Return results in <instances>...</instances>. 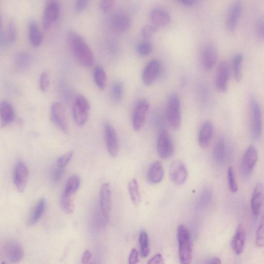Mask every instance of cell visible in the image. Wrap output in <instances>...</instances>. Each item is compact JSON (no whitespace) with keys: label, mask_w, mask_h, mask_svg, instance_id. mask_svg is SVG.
<instances>
[{"label":"cell","mask_w":264,"mask_h":264,"mask_svg":"<svg viewBox=\"0 0 264 264\" xmlns=\"http://www.w3.org/2000/svg\"><path fill=\"white\" fill-rule=\"evenodd\" d=\"M213 196V192L210 187H207L204 188L198 197L197 201L198 207L204 208L206 207L211 202Z\"/></svg>","instance_id":"36"},{"label":"cell","mask_w":264,"mask_h":264,"mask_svg":"<svg viewBox=\"0 0 264 264\" xmlns=\"http://www.w3.org/2000/svg\"><path fill=\"white\" fill-rule=\"evenodd\" d=\"M50 77L47 72H43L41 74L39 79V86L41 91L46 93L49 87Z\"/></svg>","instance_id":"44"},{"label":"cell","mask_w":264,"mask_h":264,"mask_svg":"<svg viewBox=\"0 0 264 264\" xmlns=\"http://www.w3.org/2000/svg\"><path fill=\"white\" fill-rule=\"evenodd\" d=\"M104 132L107 150L112 156L116 157L119 150L117 133L113 126L109 122L104 125Z\"/></svg>","instance_id":"17"},{"label":"cell","mask_w":264,"mask_h":264,"mask_svg":"<svg viewBox=\"0 0 264 264\" xmlns=\"http://www.w3.org/2000/svg\"><path fill=\"white\" fill-rule=\"evenodd\" d=\"M148 264H165L162 255L161 253L155 254L149 259Z\"/></svg>","instance_id":"51"},{"label":"cell","mask_w":264,"mask_h":264,"mask_svg":"<svg viewBox=\"0 0 264 264\" xmlns=\"http://www.w3.org/2000/svg\"><path fill=\"white\" fill-rule=\"evenodd\" d=\"M139 243L142 256L146 258L150 252L149 238L147 233L145 231H142L139 236Z\"/></svg>","instance_id":"38"},{"label":"cell","mask_w":264,"mask_h":264,"mask_svg":"<svg viewBox=\"0 0 264 264\" xmlns=\"http://www.w3.org/2000/svg\"><path fill=\"white\" fill-rule=\"evenodd\" d=\"M214 126L213 124L208 121H205L201 126L198 134V143L199 146L205 148L207 147L213 137Z\"/></svg>","instance_id":"22"},{"label":"cell","mask_w":264,"mask_h":264,"mask_svg":"<svg viewBox=\"0 0 264 264\" xmlns=\"http://www.w3.org/2000/svg\"><path fill=\"white\" fill-rule=\"evenodd\" d=\"M17 39V31L15 24L11 21L7 27V30L1 33L0 45L2 47H6L10 45L14 44Z\"/></svg>","instance_id":"28"},{"label":"cell","mask_w":264,"mask_h":264,"mask_svg":"<svg viewBox=\"0 0 264 264\" xmlns=\"http://www.w3.org/2000/svg\"><path fill=\"white\" fill-rule=\"evenodd\" d=\"M5 252L8 259L14 263L20 261L24 256V251L22 245L14 241L10 242L6 245Z\"/></svg>","instance_id":"26"},{"label":"cell","mask_w":264,"mask_h":264,"mask_svg":"<svg viewBox=\"0 0 264 264\" xmlns=\"http://www.w3.org/2000/svg\"><path fill=\"white\" fill-rule=\"evenodd\" d=\"M124 86L120 81H115L111 87V95L112 99L116 103H120L124 97Z\"/></svg>","instance_id":"37"},{"label":"cell","mask_w":264,"mask_h":264,"mask_svg":"<svg viewBox=\"0 0 264 264\" xmlns=\"http://www.w3.org/2000/svg\"><path fill=\"white\" fill-rule=\"evenodd\" d=\"M2 264H8V263L4 261V262H2Z\"/></svg>","instance_id":"55"},{"label":"cell","mask_w":264,"mask_h":264,"mask_svg":"<svg viewBox=\"0 0 264 264\" xmlns=\"http://www.w3.org/2000/svg\"><path fill=\"white\" fill-rule=\"evenodd\" d=\"M60 206L62 210L65 213H73L75 208L74 197H70L62 195L60 199Z\"/></svg>","instance_id":"39"},{"label":"cell","mask_w":264,"mask_h":264,"mask_svg":"<svg viewBox=\"0 0 264 264\" xmlns=\"http://www.w3.org/2000/svg\"><path fill=\"white\" fill-rule=\"evenodd\" d=\"M60 6L58 2L49 1L46 4L43 15V26L45 31L49 30L59 19Z\"/></svg>","instance_id":"7"},{"label":"cell","mask_w":264,"mask_h":264,"mask_svg":"<svg viewBox=\"0 0 264 264\" xmlns=\"http://www.w3.org/2000/svg\"><path fill=\"white\" fill-rule=\"evenodd\" d=\"M160 63L156 60L150 61L145 66L142 73V80L146 86L152 85L159 77L160 72Z\"/></svg>","instance_id":"18"},{"label":"cell","mask_w":264,"mask_h":264,"mask_svg":"<svg viewBox=\"0 0 264 264\" xmlns=\"http://www.w3.org/2000/svg\"><path fill=\"white\" fill-rule=\"evenodd\" d=\"M150 109L149 101L144 98L138 99L135 104L132 116L133 129L139 131L144 126Z\"/></svg>","instance_id":"6"},{"label":"cell","mask_w":264,"mask_h":264,"mask_svg":"<svg viewBox=\"0 0 264 264\" xmlns=\"http://www.w3.org/2000/svg\"><path fill=\"white\" fill-rule=\"evenodd\" d=\"M67 41L71 53L79 64L85 67H90L93 65V53L80 34L73 31H69L67 33Z\"/></svg>","instance_id":"1"},{"label":"cell","mask_w":264,"mask_h":264,"mask_svg":"<svg viewBox=\"0 0 264 264\" xmlns=\"http://www.w3.org/2000/svg\"><path fill=\"white\" fill-rule=\"evenodd\" d=\"M258 153L254 146H250L246 150L241 164V171L244 178H249L258 161Z\"/></svg>","instance_id":"8"},{"label":"cell","mask_w":264,"mask_h":264,"mask_svg":"<svg viewBox=\"0 0 264 264\" xmlns=\"http://www.w3.org/2000/svg\"><path fill=\"white\" fill-rule=\"evenodd\" d=\"M89 1L86 0H80L77 1L75 4V10L77 12H81L85 10L89 5Z\"/></svg>","instance_id":"49"},{"label":"cell","mask_w":264,"mask_h":264,"mask_svg":"<svg viewBox=\"0 0 264 264\" xmlns=\"http://www.w3.org/2000/svg\"><path fill=\"white\" fill-rule=\"evenodd\" d=\"M74 156V152L69 151L61 156L57 160V166L65 168L69 164Z\"/></svg>","instance_id":"45"},{"label":"cell","mask_w":264,"mask_h":264,"mask_svg":"<svg viewBox=\"0 0 264 264\" xmlns=\"http://www.w3.org/2000/svg\"><path fill=\"white\" fill-rule=\"evenodd\" d=\"M32 61V58L30 54L27 52H21L16 57L15 65L17 69L25 71L29 68Z\"/></svg>","instance_id":"34"},{"label":"cell","mask_w":264,"mask_h":264,"mask_svg":"<svg viewBox=\"0 0 264 264\" xmlns=\"http://www.w3.org/2000/svg\"><path fill=\"white\" fill-rule=\"evenodd\" d=\"M256 31L258 36L264 41V19H260L257 22Z\"/></svg>","instance_id":"48"},{"label":"cell","mask_w":264,"mask_h":264,"mask_svg":"<svg viewBox=\"0 0 264 264\" xmlns=\"http://www.w3.org/2000/svg\"><path fill=\"white\" fill-rule=\"evenodd\" d=\"M164 175V171L162 164L159 161H156L150 166L148 170L147 180L151 184H158L163 180Z\"/></svg>","instance_id":"29"},{"label":"cell","mask_w":264,"mask_h":264,"mask_svg":"<svg viewBox=\"0 0 264 264\" xmlns=\"http://www.w3.org/2000/svg\"><path fill=\"white\" fill-rule=\"evenodd\" d=\"M115 2L113 0H103L100 2V9L104 13L109 12L114 6Z\"/></svg>","instance_id":"47"},{"label":"cell","mask_w":264,"mask_h":264,"mask_svg":"<svg viewBox=\"0 0 264 264\" xmlns=\"http://www.w3.org/2000/svg\"><path fill=\"white\" fill-rule=\"evenodd\" d=\"M165 117L169 125L174 129H178L181 124V104L179 96L172 94L167 101Z\"/></svg>","instance_id":"3"},{"label":"cell","mask_w":264,"mask_h":264,"mask_svg":"<svg viewBox=\"0 0 264 264\" xmlns=\"http://www.w3.org/2000/svg\"><path fill=\"white\" fill-rule=\"evenodd\" d=\"M228 149L224 137L219 138L216 142L213 150V158L214 163L219 166L224 164L227 159Z\"/></svg>","instance_id":"20"},{"label":"cell","mask_w":264,"mask_h":264,"mask_svg":"<svg viewBox=\"0 0 264 264\" xmlns=\"http://www.w3.org/2000/svg\"><path fill=\"white\" fill-rule=\"evenodd\" d=\"M169 174L172 182L177 185L183 184L187 180L188 171L185 164L181 160H175L171 164Z\"/></svg>","instance_id":"15"},{"label":"cell","mask_w":264,"mask_h":264,"mask_svg":"<svg viewBox=\"0 0 264 264\" xmlns=\"http://www.w3.org/2000/svg\"><path fill=\"white\" fill-rule=\"evenodd\" d=\"M157 150L159 156L162 159L171 157L174 152V147L172 139L168 132L165 130L162 131L157 142Z\"/></svg>","instance_id":"13"},{"label":"cell","mask_w":264,"mask_h":264,"mask_svg":"<svg viewBox=\"0 0 264 264\" xmlns=\"http://www.w3.org/2000/svg\"><path fill=\"white\" fill-rule=\"evenodd\" d=\"M131 24L130 16L121 11L114 13L109 19L110 27L114 31L118 33L127 32L131 28Z\"/></svg>","instance_id":"11"},{"label":"cell","mask_w":264,"mask_h":264,"mask_svg":"<svg viewBox=\"0 0 264 264\" xmlns=\"http://www.w3.org/2000/svg\"><path fill=\"white\" fill-rule=\"evenodd\" d=\"M218 56L217 48L214 44L208 43L204 46L200 55L201 63L204 69L211 70L217 63Z\"/></svg>","instance_id":"12"},{"label":"cell","mask_w":264,"mask_h":264,"mask_svg":"<svg viewBox=\"0 0 264 264\" xmlns=\"http://www.w3.org/2000/svg\"><path fill=\"white\" fill-rule=\"evenodd\" d=\"M28 179L29 170L27 165L23 161H19L14 172V182L19 192L22 193L25 191Z\"/></svg>","instance_id":"14"},{"label":"cell","mask_w":264,"mask_h":264,"mask_svg":"<svg viewBox=\"0 0 264 264\" xmlns=\"http://www.w3.org/2000/svg\"><path fill=\"white\" fill-rule=\"evenodd\" d=\"M242 11V6L240 2H235L230 6L226 20V26L230 32L236 29L238 24Z\"/></svg>","instance_id":"19"},{"label":"cell","mask_w":264,"mask_h":264,"mask_svg":"<svg viewBox=\"0 0 264 264\" xmlns=\"http://www.w3.org/2000/svg\"><path fill=\"white\" fill-rule=\"evenodd\" d=\"M29 42L34 47L40 46L43 40V36L40 27L35 21H30L28 25Z\"/></svg>","instance_id":"27"},{"label":"cell","mask_w":264,"mask_h":264,"mask_svg":"<svg viewBox=\"0 0 264 264\" xmlns=\"http://www.w3.org/2000/svg\"><path fill=\"white\" fill-rule=\"evenodd\" d=\"M243 60V55L240 53L235 55L232 60L233 75L235 80L238 82H240L242 79V64Z\"/></svg>","instance_id":"32"},{"label":"cell","mask_w":264,"mask_h":264,"mask_svg":"<svg viewBox=\"0 0 264 264\" xmlns=\"http://www.w3.org/2000/svg\"><path fill=\"white\" fill-rule=\"evenodd\" d=\"M112 191L111 185L108 183L102 184L100 192V212L107 221L110 218L111 210Z\"/></svg>","instance_id":"16"},{"label":"cell","mask_w":264,"mask_h":264,"mask_svg":"<svg viewBox=\"0 0 264 264\" xmlns=\"http://www.w3.org/2000/svg\"><path fill=\"white\" fill-rule=\"evenodd\" d=\"M150 19L153 24L156 27H165L168 26L171 21L169 14L161 8L152 10L150 14Z\"/></svg>","instance_id":"23"},{"label":"cell","mask_w":264,"mask_h":264,"mask_svg":"<svg viewBox=\"0 0 264 264\" xmlns=\"http://www.w3.org/2000/svg\"><path fill=\"white\" fill-rule=\"evenodd\" d=\"M250 126L251 137L254 140H258L262 133V113L259 102L253 98L250 105Z\"/></svg>","instance_id":"4"},{"label":"cell","mask_w":264,"mask_h":264,"mask_svg":"<svg viewBox=\"0 0 264 264\" xmlns=\"http://www.w3.org/2000/svg\"><path fill=\"white\" fill-rule=\"evenodd\" d=\"M91 258H92L91 252L89 250H86L83 253V256L82 258V261L83 263H87L90 261Z\"/></svg>","instance_id":"52"},{"label":"cell","mask_w":264,"mask_h":264,"mask_svg":"<svg viewBox=\"0 0 264 264\" xmlns=\"http://www.w3.org/2000/svg\"><path fill=\"white\" fill-rule=\"evenodd\" d=\"M139 261L138 253L137 250L134 248L132 249L128 260L129 264H137Z\"/></svg>","instance_id":"50"},{"label":"cell","mask_w":264,"mask_h":264,"mask_svg":"<svg viewBox=\"0 0 264 264\" xmlns=\"http://www.w3.org/2000/svg\"><path fill=\"white\" fill-rule=\"evenodd\" d=\"M264 202V185L259 183L255 186L251 199V207L253 215L258 216Z\"/></svg>","instance_id":"21"},{"label":"cell","mask_w":264,"mask_h":264,"mask_svg":"<svg viewBox=\"0 0 264 264\" xmlns=\"http://www.w3.org/2000/svg\"><path fill=\"white\" fill-rule=\"evenodd\" d=\"M50 117L52 121L64 133L69 130L65 109L60 102L52 103L50 109Z\"/></svg>","instance_id":"10"},{"label":"cell","mask_w":264,"mask_h":264,"mask_svg":"<svg viewBox=\"0 0 264 264\" xmlns=\"http://www.w3.org/2000/svg\"><path fill=\"white\" fill-rule=\"evenodd\" d=\"M255 242L258 247L264 246V212L256 231Z\"/></svg>","instance_id":"40"},{"label":"cell","mask_w":264,"mask_h":264,"mask_svg":"<svg viewBox=\"0 0 264 264\" xmlns=\"http://www.w3.org/2000/svg\"><path fill=\"white\" fill-rule=\"evenodd\" d=\"M179 255L181 264H190L192 260V248L190 234L184 224L179 225L177 230Z\"/></svg>","instance_id":"2"},{"label":"cell","mask_w":264,"mask_h":264,"mask_svg":"<svg viewBox=\"0 0 264 264\" xmlns=\"http://www.w3.org/2000/svg\"><path fill=\"white\" fill-rule=\"evenodd\" d=\"M0 118L3 127L10 125L15 120V111L12 104L8 101H3L0 103Z\"/></svg>","instance_id":"24"},{"label":"cell","mask_w":264,"mask_h":264,"mask_svg":"<svg viewBox=\"0 0 264 264\" xmlns=\"http://www.w3.org/2000/svg\"><path fill=\"white\" fill-rule=\"evenodd\" d=\"M230 68L228 63L226 61H221L218 65L215 84L217 90L222 93L226 92L228 87Z\"/></svg>","instance_id":"9"},{"label":"cell","mask_w":264,"mask_h":264,"mask_svg":"<svg viewBox=\"0 0 264 264\" xmlns=\"http://www.w3.org/2000/svg\"><path fill=\"white\" fill-rule=\"evenodd\" d=\"M81 182V178L78 175H72L68 179L62 195L74 197L80 187Z\"/></svg>","instance_id":"30"},{"label":"cell","mask_w":264,"mask_h":264,"mask_svg":"<svg viewBox=\"0 0 264 264\" xmlns=\"http://www.w3.org/2000/svg\"><path fill=\"white\" fill-rule=\"evenodd\" d=\"M91 111V105L88 99L84 96L78 95L73 103V115L77 125L83 126L87 122Z\"/></svg>","instance_id":"5"},{"label":"cell","mask_w":264,"mask_h":264,"mask_svg":"<svg viewBox=\"0 0 264 264\" xmlns=\"http://www.w3.org/2000/svg\"><path fill=\"white\" fill-rule=\"evenodd\" d=\"M179 3L186 7H192L198 3L196 0H181Z\"/></svg>","instance_id":"53"},{"label":"cell","mask_w":264,"mask_h":264,"mask_svg":"<svg viewBox=\"0 0 264 264\" xmlns=\"http://www.w3.org/2000/svg\"><path fill=\"white\" fill-rule=\"evenodd\" d=\"M209 264H222V263L220 258L215 257L211 260Z\"/></svg>","instance_id":"54"},{"label":"cell","mask_w":264,"mask_h":264,"mask_svg":"<svg viewBox=\"0 0 264 264\" xmlns=\"http://www.w3.org/2000/svg\"><path fill=\"white\" fill-rule=\"evenodd\" d=\"M46 205L47 202L45 198L39 200L29 219V225H33L39 221L45 211Z\"/></svg>","instance_id":"31"},{"label":"cell","mask_w":264,"mask_h":264,"mask_svg":"<svg viewBox=\"0 0 264 264\" xmlns=\"http://www.w3.org/2000/svg\"><path fill=\"white\" fill-rule=\"evenodd\" d=\"M157 28L154 25H147L141 31L142 38L146 41L150 40L157 32Z\"/></svg>","instance_id":"42"},{"label":"cell","mask_w":264,"mask_h":264,"mask_svg":"<svg viewBox=\"0 0 264 264\" xmlns=\"http://www.w3.org/2000/svg\"><path fill=\"white\" fill-rule=\"evenodd\" d=\"M227 178L230 190L236 193L238 190V185L235 177L234 172L232 167H230L227 171Z\"/></svg>","instance_id":"43"},{"label":"cell","mask_w":264,"mask_h":264,"mask_svg":"<svg viewBox=\"0 0 264 264\" xmlns=\"http://www.w3.org/2000/svg\"><path fill=\"white\" fill-rule=\"evenodd\" d=\"M65 170V168L56 166L52 172V179L53 181L57 183L59 182L63 178Z\"/></svg>","instance_id":"46"},{"label":"cell","mask_w":264,"mask_h":264,"mask_svg":"<svg viewBox=\"0 0 264 264\" xmlns=\"http://www.w3.org/2000/svg\"><path fill=\"white\" fill-rule=\"evenodd\" d=\"M245 240V231L243 226L239 224L231 242L232 248L236 255H240L243 252Z\"/></svg>","instance_id":"25"},{"label":"cell","mask_w":264,"mask_h":264,"mask_svg":"<svg viewBox=\"0 0 264 264\" xmlns=\"http://www.w3.org/2000/svg\"><path fill=\"white\" fill-rule=\"evenodd\" d=\"M128 190L133 203L136 205H139L141 202V195L138 183L136 179H132L129 182Z\"/></svg>","instance_id":"35"},{"label":"cell","mask_w":264,"mask_h":264,"mask_svg":"<svg viewBox=\"0 0 264 264\" xmlns=\"http://www.w3.org/2000/svg\"><path fill=\"white\" fill-rule=\"evenodd\" d=\"M153 48V45L151 43L145 41L137 45L136 51L139 56L142 57H145L151 54Z\"/></svg>","instance_id":"41"},{"label":"cell","mask_w":264,"mask_h":264,"mask_svg":"<svg viewBox=\"0 0 264 264\" xmlns=\"http://www.w3.org/2000/svg\"><path fill=\"white\" fill-rule=\"evenodd\" d=\"M93 79L97 86L101 91L104 90L107 81V74L104 68L100 65H97L93 72Z\"/></svg>","instance_id":"33"}]
</instances>
